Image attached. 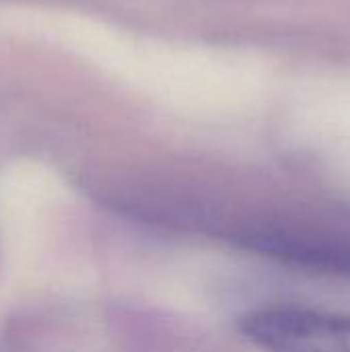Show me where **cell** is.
<instances>
[{"instance_id": "6da1fadb", "label": "cell", "mask_w": 350, "mask_h": 352, "mask_svg": "<svg viewBox=\"0 0 350 352\" xmlns=\"http://www.w3.org/2000/svg\"><path fill=\"white\" fill-rule=\"evenodd\" d=\"M239 330L264 352H350V316L270 307L245 314Z\"/></svg>"}, {"instance_id": "7a4b0ae2", "label": "cell", "mask_w": 350, "mask_h": 352, "mask_svg": "<svg viewBox=\"0 0 350 352\" xmlns=\"http://www.w3.org/2000/svg\"><path fill=\"white\" fill-rule=\"evenodd\" d=\"M237 239L243 248L291 266L350 274V233L291 223H264L243 229Z\"/></svg>"}]
</instances>
